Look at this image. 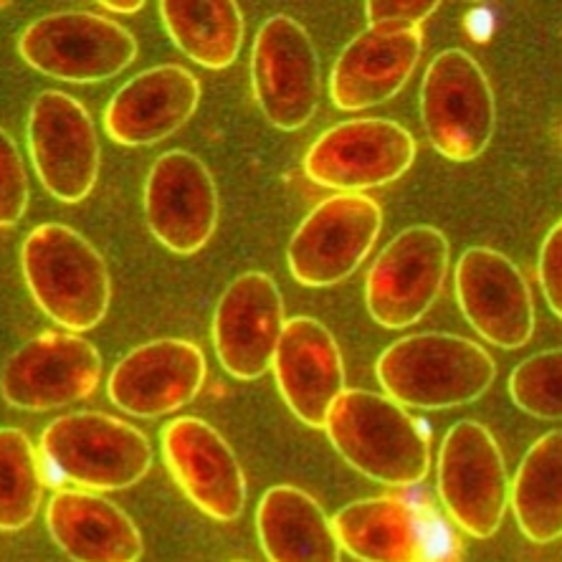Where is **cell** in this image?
Listing matches in <instances>:
<instances>
[{"label":"cell","instance_id":"6da1fadb","mask_svg":"<svg viewBox=\"0 0 562 562\" xmlns=\"http://www.w3.org/2000/svg\"><path fill=\"white\" fill-rule=\"evenodd\" d=\"M350 502L333 517L340 548L360 562H461L459 527L431 492L408 486Z\"/></svg>","mask_w":562,"mask_h":562},{"label":"cell","instance_id":"7a4b0ae2","mask_svg":"<svg viewBox=\"0 0 562 562\" xmlns=\"http://www.w3.org/2000/svg\"><path fill=\"white\" fill-rule=\"evenodd\" d=\"M327 438L362 476L385 486H418L431 471L426 426L385 393L345 391L329 408Z\"/></svg>","mask_w":562,"mask_h":562},{"label":"cell","instance_id":"3957f363","mask_svg":"<svg viewBox=\"0 0 562 562\" xmlns=\"http://www.w3.org/2000/svg\"><path fill=\"white\" fill-rule=\"evenodd\" d=\"M21 271L36 307L64 333H89L106 317L112 279L94 244L64 223H41L23 238Z\"/></svg>","mask_w":562,"mask_h":562},{"label":"cell","instance_id":"277c9868","mask_svg":"<svg viewBox=\"0 0 562 562\" xmlns=\"http://www.w3.org/2000/svg\"><path fill=\"white\" fill-rule=\"evenodd\" d=\"M375 378L403 408L443 411L482 398L497 378V362L467 337L424 333L387 345L375 362Z\"/></svg>","mask_w":562,"mask_h":562},{"label":"cell","instance_id":"5b68a950","mask_svg":"<svg viewBox=\"0 0 562 562\" xmlns=\"http://www.w3.org/2000/svg\"><path fill=\"white\" fill-rule=\"evenodd\" d=\"M44 471L52 469L85 492H120L143 482L153 467V443L137 426L99 411L66 413L38 441Z\"/></svg>","mask_w":562,"mask_h":562},{"label":"cell","instance_id":"8992f818","mask_svg":"<svg viewBox=\"0 0 562 562\" xmlns=\"http://www.w3.org/2000/svg\"><path fill=\"white\" fill-rule=\"evenodd\" d=\"M420 122L434 150L451 162H471L490 147L497 102L484 69L464 48H446L428 64Z\"/></svg>","mask_w":562,"mask_h":562},{"label":"cell","instance_id":"52a82bcc","mask_svg":"<svg viewBox=\"0 0 562 562\" xmlns=\"http://www.w3.org/2000/svg\"><path fill=\"white\" fill-rule=\"evenodd\" d=\"M19 54L31 69L69 85L120 77L137 59V38L117 21L92 11H61L29 23Z\"/></svg>","mask_w":562,"mask_h":562},{"label":"cell","instance_id":"ba28073f","mask_svg":"<svg viewBox=\"0 0 562 562\" xmlns=\"http://www.w3.org/2000/svg\"><path fill=\"white\" fill-rule=\"evenodd\" d=\"M438 497L451 522L476 540L497 535L509 507V474L502 449L479 420H459L438 451Z\"/></svg>","mask_w":562,"mask_h":562},{"label":"cell","instance_id":"9c48e42d","mask_svg":"<svg viewBox=\"0 0 562 562\" xmlns=\"http://www.w3.org/2000/svg\"><path fill=\"white\" fill-rule=\"evenodd\" d=\"M383 228V211L366 193H335L314 205L286 246L289 274L296 284L322 289L350 279Z\"/></svg>","mask_w":562,"mask_h":562},{"label":"cell","instance_id":"30bf717a","mask_svg":"<svg viewBox=\"0 0 562 562\" xmlns=\"http://www.w3.org/2000/svg\"><path fill=\"white\" fill-rule=\"evenodd\" d=\"M416 160V137L393 120L360 117L329 127L314 139L302 168L314 186L337 193H366L406 176Z\"/></svg>","mask_w":562,"mask_h":562},{"label":"cell","instance_id":"8fae6325","mask_svg":"<svg viewBox=\"0 0 562 562\" xmlns=\"http://www.w3.org/2000/svg\"><path fill=\"white\" fill-rule=\"evenodd\" d=\"M29 155L41 186L59 203L92 195L102 168V147L92 114L77 97L46 89L29 112Z\"/></svg>","mask_w":562,"mask_h":562},{"label":"cell","instance_id":"7c38bea8","mask_svg":"<svg viewBox=\"0 0 562 562\" xmlns=\"http://www.w3.org/2000/svg\"><path fill=\"white\" fill-rule=\"evenodd\" d=\"M251 87L269 125L281 132L307 127L319 110L322 66L312 36L292 15L261 23L251 48Z\"/></svg>","mask_w":562,"mask_h":562},{"label":"cell","instance_id":"4fadbf2b","mask_svg":"<svg viewBox=\"0 0 562 562\" xmlns=\"http://www.w3.org/2000/svg\"><path fill=\"white\" fill-rule=\"evenodd\" d=\"M449 238L434 226L401 231L366 277V307L380 327L403 329L426 317L449 274Z\"/></svg>","mask_w":562,"mask_h":562},{"label":"cell","instance_id":"5bb4252c","mask_svg":"<svg viewBox=\"0 0 562 562\" xmlns=\"http://www.w3.org/2000/svg\"><path fill=\"white\" fill-rule=\"evenodd\" d=\"M102 380V355L74 333H41L0 368V395L19 411H56L92 398Z\"/></svg>","mask_w":562,"mask_h":562},{"label":"cell","instance_id":"9a60e30c","mask_svg":"<svg viewBox=\"0 0 562 562\" xmlns=\"http://www.w3.org/2000/svg\"><path fill=\"white\" fill-rule=\"evenodd\" d=\"M145 221L165 249L193 256L218 228L221 198L209 165L188 150H168L153 162L143 193Z\"/></svg>","mask_w":562,"mask_h":562},{"label":"cell","instance_id":"2e32d148","mask_svg":"<svg viewBox=\"0 0 562 562\" xmlns=\"http://www.w3.org/2000/svg\"><path fill=\"white\" fill-rule=\"evenodd\" d=\"M453 292L461 314L482 340L502 350H519L532 340V289L509 256L490 246H471L453 269Z\"/></svg>","mask_w":562,"mask_h":562},{"label":"cell","instance_id":"e0dca14e","mask_svg":"<svg viewBox=\"0 0 562 562\" xmlns=\"http://www.w3.org/2000/svg\"><path fill=\"white\" fill-rule=\"evenodd\" d=\"M284 325V300L271 274L246 271L236 277L213 312L211 335L221 368L246 383L267 375Z\"/></svg>","mask_w":562,"mask_h":562},{"label":"cell","instance_id":"ac0fdd59","mask_svg":"<svg viewBox=\"0 0 562 562\" xmlns=\"http://www.w3.org/2000/svg\"><path fill=\"white\" fill-rule=\"evenodd\" d=\"M209 362L201 347L180 337H160L127 352L106 378V395L132 418L155 420L201 395Z\"/></svg>","mask_w":562,"mask_h":562},{"label":"cell","instance_id":"d6986e66","mask_svg":"<svg viewBox=\"0 0 562 562\" xmlns=\"http://www.w3.org/2000/svg\"><path fill=\"white\" fill-rule=\"evenodd\" d=\"M162 461L180 492L216 522H236L246 507V476L226 438L209 420L180 416L162 428Z\"/></svg>","mask_w":562,"mask_h":562},{"label":"cell","instance_id":"ffe728a7","mask_svg":"<svg viewBox=\"0 0 562 562\" xmlns=\"http://www.w3.org/2000/svg\"><path fill=\"white\" fill-rule=\"evenodd\" d=\"M201 104V81L180 64L153 66L122 85L102 122L112 143L125 147H150L176 135Z\"/></svg>","mask_w":562,"mask_h":562},{"label":"cell","instance_id":"44dd1931","mask_svg":"<svg viewBox=\"0 0 562 562\" xmlns=\"http://www.w3.org/2000/svg\"><path fill=\"white\" fill-rule=\"evenodd\" d=\"M424 54V31L368 26L337 56L329 99L342 112H362L393 99L408 85Z\"/></svg>","mask_w":562,"mask_h":562},{"label":"cell","instance_id":"7402d4cb","mask_svg":"<svg viewBox=\"0 0 562 562\" xmlns=\"http://www.w3.org/2000/svg\"><path fill=\"white\" fill-rule=\"evenodd\" d=\"M271 370L289 411L304 426L325 428L329 408L347 391L335 335L314 317L286 319Z\"/></svg>","mask_w":562,"mask_h":562},{"label":"cell","instance_id":"603a6c76","mask_svg":"<svg viewBox=\"0 0 562 562\" xmlns=\"http://www.w3.org/2000/svg\"><path fill=\"white\" fill-rule=\"evenodd\" d=\"M54 542L74 562H139L143 532L132 517L102 494L59 490L46 507Z\"/></svg>","mask_w":562,"mask_h":562},{"label":"cell","instance_id":"cb8c5ba5","mask_svg":"<svg viewBox=\"0 0 562 562\" xmlns=\"http://www.w3.org/2000/svg\"><path fill=\"white\" fill-rule=\"evenodd\" d=\"M256 532L269 562H340L333 519L300 486L279 484L256 507Z\"/></svg>","mask_w":562,"mask_h":562},{"label":"cell","instance_id":"d4e9b609","mask_svg":"<svg viewBox=\"0 0 562 562\" xmlns=\"http://www.w3.org/2000/svg\"><path fill=\"white\" fill-rule=\"evenodd\" d=\"M157 13L172 44L203 69H228L241 54L246 26L234 0H162Z\"/></svg>","mask_w":562,"mask_h":562},{"label":"cell","instance_id":"484cf974","mask_svg":"<svg viewBox=\"0 0 562 562\" xmlns=\"http://www.w3.org/2000/svg\"><path fill=\"white\" fill-rule=\"evenodd\" d=\"M509 504L519 530L535 544L562 537V428L548 431L527 449L512 479Z\"/></svg>","mask_w":562,"mask_h":562},{"label":"cell","instance_id":"4316f807","mask_svg":"<svg viewBox=\"0 0 562 562\" xmlns=\"http://www.w3.org/2000/svg\"><path fill=\"white\" fill-rule=\"evenodd\" d=\"M44 464L21 428H0V532H19L38 515Z\"/></svg>","mask_w":562,"mask_h":562},{"label":"cell","instance_id":"83f0119b","mask_svg":"<svg viewBox=\"0 0 562 562\" xmlns=\"http://www.w3.org/2000/svg\"><path fill=\"white\" fill-rule=\"evenodd\" d=\"M509 398L527 416L562 420V347L519 362L509 375Z\"/></svg>","mask_w":562,"mask_h":562},{"label":"cell","instance_id":"f1b7e54d","mask_svg":"<svg viewBox=\"0 0 562 562\" xmlns=\"http://www.w3.org/2000/svg\"><path fill=\"white\" fill-rule=\"evenodd\" d=\"M29 172L15 139L0 127V228H11L29 211Z\"/></svg>","mask_w":562,"mask_h":562},{"label":"cell","instance_id":"f546056e","mask_svg":"<svg viewBox=\"0 0 562 562\" xmlns=\"http://www.w3.org/2000/svg\"><path fill=\"white\" fill-rule=\"evenodd\" d=\"M438 0H368V26L420 29V23L438 11Z\"/></svg>","mask_w":562,"mask_h":562},{"label":"cell","instance_id":"4dcf8cb0","mask_svg":"<svg viewBox=\"0 0 562 562\" xmlns=\"http://www.w3.org/2000/svg\"><path fill=\"white\" fill-rule=\"evenodd\" d=\"M537 279H540L544 302L550 312L562 319V218L548 231L537 259Z\"/></svg>","mask_w":562,"mask_h":562},{"label":"cell","instance_id":"1f68e13d","mask_svg":"<svg viewBox=\"0 0 562 562\" xmlns=\"http://www.w3.org/2000/svg\"><path fill=\"white\" fill-rule=\"evenodd\" d=\"M102 11H110L114 15H132V13H139L145 8L143 0H102L99 3Z\"/></svg>","mask_w":562,"mask_h":562},{"label":"cell","instance_id":"d6a6232c","mask_svg":"<svg viewBox=\"0 0 562 562\" xmlns=\"http://www.w3.org/2000/svg\"><path fill=\"white\" fill-rule=\"evenodd\" d=\"M234 562H246V560H234Z\"/></svg>","mask_w":562,"mask_h":562}]
</instances>
